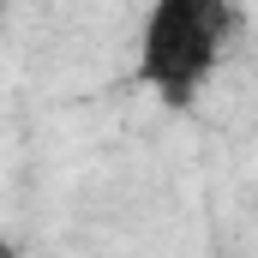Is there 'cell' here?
I'll return each instance as SVG.
<instances>
[{
  "instance_id": "cell-3",
  "label": "cell",
  "mask_w": 258,
  "mask_h": 258,
  "mask_svg": "<svg viewBox=\"0 0 258 258\" xmlns=\"http://www.w3.org/2000/svg\"><path fill=\"white\" fill-rule=\"evenodd\" d=\"M0 12H6V0H0Z\"/></svg>"
},
{
  "instance_id": "cell-2",
  "label": "cell",
  "mask_w": 258,
  "mask_h": 258,
  "mask_svg": "<svg viewBox=\"0 0 258 258\" xmlns=\"http://www.w3.org/2000/svg\"><path fill=\"white\" fill-rule=\"evenodd\" d=\"M0 258H18V246H12V240H0Z\"/></svg>"
},
{
  "instance_id": "cell-1",
  "label": "cell",
  "mask_w": 258,
  "mask_h": 258,
  "mask_svg": "<svg viewBox=\"0 0 258 258\" xmlns=\"http://www.w3.org/2000/svg\"><path fill=\"white\" fill-rule=\"evenodd\" d=\"M234 36V6L228 0H150L144 24H138V78L186 108L204 78L222 66V48Z\"/></svg>"
}]
</instances>
